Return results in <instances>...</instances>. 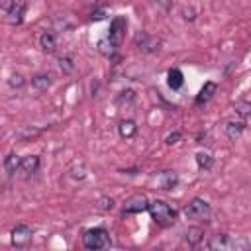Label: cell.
I'll return each mask as SVG.
<instances>
[{
  "instance_id": "d6986e66",
  "label": "cell",
  "mask_w": 251,
  "mask_h": 251,
  "mask_svg": "<svg viewBox=\"0 0 251 251\" xmlns=\"http://www.w3.org/2000/svg\"><path fill=\"white\" fill-rule=\"evenodd\" d=\"M20 163H22V157L18 153H10L6 159H4V169L8 175H14L18 169H20Z\"/></svg>"
},
{
  "instance_id": "44dd1931",
  "label": "cell",
  "mask_w": 251,
  "mask_h": 251,
  "mask_svg": "<svg viewBox=\"0 0 251 251\" xmlns=\"http://www.w3.org/2000/svg\"><path fill=\"white\" fill-rule=\"evenodd\" d=\"M98 51H100L102 55H106L108 59L116 55V47H114V45L110 43V39H108V37H106V39H100V41H98Z\"/></svg>"
},
{
  "instance_id": "4dcf8cb0",
  "label": "cell",
  "mask_w": 251,
  "mask_h": 251,
  "mask_svg": "<svg viewBox=\"0 0 251 251\" xmlns=\"http://www.w3.org/2000/svg\"><path fill=\"white\" fill-rule=\"evenodd\" d=\"M182 18L184 20H194V10H182Z\"/></svg>"
},
{
  "instance_id": "4fadbf2b",
  "label": "cell",
  "mask_w": 251,
  "mask_h": 251,
  "mask_svg": "<svg viewBox=\"0 0 251 251\" xmlns=\"http://www.w3.org/2000/svg\"><path fill=\"white\" fill-rule=\"evenodd\" d=\"M39 47L45 51V53H55L57 49V37L53 31H43L39 35Z\"/></svg>"
},
{
  "instance_id": "f546056e",
  "label": "cell",
  "mask_w": 251,
  "mask_h": 251,
  "mask_svg": "<svg viewBox=\"0 0 251 251\" xmlns=\"http://www.w3.org/2000/svg\"><path fill=\"white\" fill-rule=\"evenodd\" d=\"M133 98H135V94H133V90H129V88L124 90L122 96H120V100H133Z\"/></svg>"
},
{
  "instance_id": "8fae6325",
  "label": "cell",
  "mask_w": 251,
  "mask_h": 251,
  "mask_svg": "<svg viewBox=\"0 0 251 251\" xmlns=\"http://www.w3.org/2000/svg\"><path fill=\"white\" fill-rule=\"evenodd\" d=\"M216 90H218V84H216V82H212V80L204 82V86L200 88V92H198V96H196V100H194V106H202V104L210 102L212 96L216 94Z\"/></svg>"
},
{
  "instance_id": "ffe728a7",
  "label": "cell",
  "mask_w": 251,
  "mask_h": 251,
  "mask_svg": "<svg viewBox=\"0 0 251 251\" xmlns=\"http://www.w3.org/2000/svg\"><path fill=\"white\" fill-rule=\"evenodd\" d=\"M196 165H198V169H204V171H208V169H212V165H214V159H212V155H210V153H204V151H200V153H196Z\"/></svg>"
},
{
  "instance_id": "9c48e42d",
  "label": "cell",
  "mask_w": 251,
  "mask_h": 251,
  "mask_svg": "<svg viewBox=\"0 0 251 251\" xmlns=\"http://www.w3.org/2000/svg\"><path fill=\"white\" fill-rule=\"evenodd\" d=\"M24 14H25V6L22 2H16L6 10V20L12 24V25H20L24 22Z\"/></svg>"
},
{
  "instance_id": "2e32d148",
  "label": "cell",
  "mask_w": 251,
  "mask_h": 251,
  "mask_svg": "<svg viewBox=\"0 0 251 251\" xmlns=\"http://www.w3.org/2000/svg\"><path fill=\"white\" fill-rule=\"evenodd\" d=\"M167 84H169L173 90L182 88V84H184V75H182V71H180V69H171V71L167 73Z\"/></svg>"
},
{
  "instance_id": "484cf974",
  "label": "cell",
  "mask_w": 251,
  "mask_h": 251,
  "mask_svg": "<svg viewBox=\"0 0 251 251\" xmlns=\"http://www.w3.org/2000/svg\"><path fill=\"white\" fill-rule=\"evenodd\" d=\"M178 139H180V131H173V133H169L165 137V143L167 145H175V143H178Z\"/></svg>"
},
{
  "instance_id": "52a82bcc",
  "label": "cell",
  "mask_w": 251,
  "mask_h": 251,
  "mask_svg": "<svg viewBox=\"0 0 251 251\" xmlns=\"http://www.w3.org/2000/svg\"><path fill=\"white\" fill-rule=\"evenodd\" d=\"M12 245L14 247H27L29 243H31V235H33V231H31V227L29 226H25V224H18L14 229H12Z\"/></svg>"
},
{
  "instance_id": "83f0119b",
  "label": "cell",
  "mask_w": 251,
  "mask_h": 251,
  "mask_svg": "<svg viewBox=\"0 0 251 251\" xmlns=\"http://www.w3.org/2000/svg\"><path fill=\"white\" fill-rule=\"evenodd\" d=\"M37 133H39V129H27L25 133H22V135H20V139H22V141H27L29 137H35Z\"/></svg>"
},
{
  "instance_id": "5b68a950",
  "label": "cell",
  "mask_w": 251,
  "mask_h": 251,
  "mask_svg": "<svg viewBox=\"0 0 251 251\" xmlns=\"http://www.w3.org/2000/svg\"><path fill=\"white\" fill-rule=\"evenodd\" d=\"M126 31H127V18L126 16H116L112 22H110V29H108V39L114 47H120L124 37H126Z\"/></svg>"
},
{
  "instance_id": "4316f807",
  "label": "cell",
  "mask_w": 251,
  "mask_h": 251,
  "mask_svg": "<svg viewBox=\"0 0 251 251\" xmlns=\"http://www.w3.org/2000/svg\"><path fill=\"white\" fill-rule=\"evenodd\" d=\"M104 18H106V10H104V8H98V10H94V12L90 14V20H92V22H94V20L98 22V20H104Z\"/></svg>"
},
{
  "instance_id": "8992f818",
  "label": "cell",
  "mask_w": 251,
  "mask_h": 251,
  "mask_svg": "<svg viewBox=\"0 0 251 251\" xmlns=\"http://www.w3.org/2000/svg\"><path fill=\"white\" fill-rule=\"evenodd\" d=\"M133 43H135V47H137L141 53H157L159 47H161V41H159L157 37H153L151 33H147V31H139V33L135 35Z\"/></svg>"
},
{
  "instance_id": "7402d4cb",
  "label": "cell",
  "mask_w": 251,
  "mask_h": 251,
  "mask_svg": "<svg viewBox=\"0 0 251 251\" xmlns=\"http://www.w3.org/2000/svg\"><path fill=\"white\" fill-rule=\"evenodd\" d=\"M249 110H251V104H249L247 100H241V102L235 104V114L241 118V122H247V118H249Z\"/></svg>"
},
{
  "instance_id": "5bb4252c",
  "label": "cell",
  "mask_w": 251,
  "mask_h": 251,
  "mask_svg": "<svg viewBox=\"0 0 251 251\" xmlns=\"http://www.w3.org/2000/svg\"><path fill=\"white\" fill-rule=\"evenodd\" d=\"M51 84H53V76L51 75H35L31 78V88L35 92H45Z\"/></svg>"
},
{
  "instance_id": "7c38bea8",
  "label": "cell",
  "mask_w": 251,
  "mask_h": 251,
  "mask_svg": "<svg viewBox=\"0 0 251 251\" xmlns=\"http://www.w3.org/2000/svg\"><path fill=\"white\" fill-rule=\"evenodd\" d=\"M20 171H22L25 176L35 175V173L39 171V157H37V155H25V157H22Z\"/></svg>"
},
{
  "instance_id": "6da1fadb",
  "label": "cell",
  "mask_w": 251,
  "mask_h": 251,
  "mask_svg": "<svg viewBox=\"0 0 251 251\" xmlns=\"http://www.w3.org/2000/svg\"><path fill=\"white\" fill-rule=\"evenodd\" d=\"M147 210H149L153 222L157 226H161V227H171L176 222V210L171 204H167L165 200H153V202H149Z\"/></svg>"
},
{
  "instance_id": "d4e9b609",
  "label": "cell",
  "mask_w": 251,
  "mask_h": 251,
  "mask_svg": "<svg viewBox=\"0 0 251 251\" xmlns=\"http://www.w3.org/2000/svg\"><path fill=\"white\" fill-rule=\"evenodd\" d=\"M96 208H98V210H102V212H108V210H112V208H114V200H112L110 196H102V198L98 200Z\"/></svg>"
},
{
  "instance_id": "e0dca14e",
  "label": "cell",
  "mask_w": 251,
  "mask_h": 251,
  "mask_svg": "<svg viewBox=\"0 0 251 251\" xmlns=\"http://www.w3.org/2000/svg\"><path fill=\"white\" fill-rule=\"evenodd\" d=\"M243 129H245V122H227V124H226V135H227L231 141L239 139L241 133H243Z\"/></svg>"
},
{
  "instance_id": "30bf717a",
  "label": "cell",
  "mask_w": 251,
  "mask_h": 251,
  "mask_svg": "<svg viewBox=\"0 0 251 251\" xmlns=\"http://www.w3.org/2000/svg\"><path fill=\"white\" fill-rule=\"evenodd\" d=\"M157 184L163 188V190H173L176 184H178V175L175 171H161L157 175Z\"/></svg>"
},
{
  "instance_id": "ba28073f",
  "label": "cell",
  "mask_w": 251,
  "mask_h": 251,
  "mask_svg": "<svg viewBox=\"0 0 251 251\" xmlns=\"http://www.w3.org/2000/svg\"><path fill=\"white\" fill-rule=\"evenodd\" d=\"M149 206V200L143 194H135L124 202V214H141Z\"/></svg>"
},
{
  "instance_id": "3957f363",
  "label": "cell",
  "mask_w": 251,
  "mask_h": 251,
  "mask_svg": "<svg viewBox=\"0 0 251 251\" xmlns=\"http://www.w3.org/2000/svg\"><path fill=\"white\" fill-rule=\"evenodd\" d=\"M184 216L188 220H194V222H208L210 216H212V206L204 200V198H192L186 206H184Z\"/></svg>"
},
{
  "instance_id": "1f68e13d",
  "label": "cell",
  "mask_w": 251,
  "mask_h": 251,
  "mask_svg": "<svg viewBox=\"0 0 251 251\" xmlns=\"http://www.w3.org/2000/svg\"><path fill=\"white\" fill-rule=\"evenodd\" d=\"M12 4H14V0H0V8L2 10H8Z\"/></svg>"
},
{
  "instance_id": "9a60e30c",
  "label": "cell",
  "mask_w": 251,
  "mask_h": 251,
  "mask_svg": "<svg viewBox=\"0 0 251 251\" xmlns=\"http://www.w3.org/2000/svg\"><path fill=\"white\" fill-rule=\"evenodd\" d=\"M118 133H120V137H124V139H131V137L137 133L135 122H133V120H122V122L118 124Z\"/></svg>"
},
{
  "instance_id": "cb8c5ba5",
  "label": "cell",
  "mask_w": 251,
  "mask_h": 251,
  "mask_svg": "<svg viewBox=\"0 0 251 251\" xmlns=\"http://www.w3.org/2000/svg\"><path fill=\"white\" fill-rule=\"evenodd\" d=\"M24 82H25V78H24L20 73H12V75L8 76V86H10V88H22Z\"/></svg>"
},
{
  "instance_id": "7a4b0ae2",
  "label": "cell",
  "mask_w": 251,
  "mask_h": 251,
  "mask_svg": "<svg viewBox=\"0 0 251 251\" xmlns=\"http://www.w3.org/2000/svg\"><path fill=\"white\" fill-rule=\"evenodd\" d=\"M82 245L90 251H96V249H108L112 245V239H110V233L104 229V227H92V229H86L84 235H82Z\"/></svg>"
},
{
  "instance_id": "277c9868",
  "label": "cell",
  "mask_w": 251,
  "mask_h": 251,
  "mask_svg": "<svg viewBox=\"0 0 251 251\" xmlns=\"http://www.w3.org/2000/svg\"><path fill=\"white\" fill-rule=\"evenodd\" d=\"M247 245H249L247 241H237L227 233H216L208 241V249H216V251H231V249H239Z\"/></svg>"
},
{
  "instance_id": "603a6c76",
  "label": "cell",
  "mask_w": 251,
  "mask_h": 251,
  "mask_svg": "<svg viewBox=\"0 0 251 251\" xmlns=\"http://www.w3.org/2000/svg\"><path fill=\"white\" fill-rule=\"evenodd\" d=\"M59 67H61V71L65 75H71L75 71V63H73L71 57H59Z\"/></svg>"
},
{
  "instance_id": "f1b7e54d",
  "label": "cell",
  "mask_w": 251,
  "mask_h": 251,
  "mask_svg": "<svg viewBox=\"0 0 251 251\" xmlns=\"http://www.w3.org/2000/svg\"><path fill=\"white\" fill-rule=\"evenodd\" d=\"M155 2H157L165 12H169V10H171V6H173V0H155Z\"/></svg>"
},
{
  "instance_id": "ac0fdd59",
  "label": "cell",
  "mask_w": 251,
  "mask_h": 251,
  "mask_svg": "<svg viewBox=\"0 0 251 251\" xmlns=\"http://www.w3.org/2000/svg\"><path fill=\"white\" fill-rule=\"evenodd\" d=\"M184 239H186L188 245L194 247V245H198L204 239V229L202 227H188L186 233H184Z\"/></svg>"
},
{
  "instance_id": "d6a6232c",
  "label": "cell",
  "mask_w": 251,
  "mask_h": 251,
  "mask_svg": "<svg viewBox=\"0 0 251 251\" xmlns=\"http://www.w3.org/2000/svg\"><path fill=\"white\" fill-rule=\"evenodd\" d=\"M84 2H88V4H96L98 0H84Z\"/></svg>"
}]
</instances>
